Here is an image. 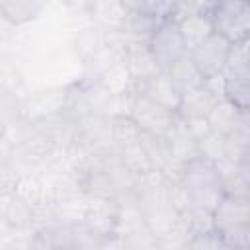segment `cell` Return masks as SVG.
Instances as JSON below:
<instances>
[{
    "label": "cell",
    "instance_id": "9a60e30c",
    "mask_svg": "<svg viewBox=\"0 0 250 250\" xmlns=\"http://www.w3.org/2000/svg\"><path fill=\"white\" fill-rule=\"evenodd\" d=\"M0 119L8 125V129L21 121V104L16 92L4 84H0Z\"/></svg>",
    "mask_w": 250,
    "mask_h": 250
},
{
    "label": "cell",
    "instance_id": "ffe728a7",
    "mask_svg": "<svg viewBox=\"0 0 250 250\" xmlns=\"http://www.w3.org/2000/svg\"><path fill=\"white\" fill-rule=\"evenodd\" d=\"M6 135H8V125H6V123L0 119V143L6 139Z\"/></svg>",
    "mask_w": 250,
    "mask_h": 250
},
{
    "label": "cell",
    "instance_id": "ba28073f",
    "mask_svg": "<svg viewBox=\"0 0 250 250\" xmlns=\"http://www.w3.org/2000/svg\"><path fill=\"white\" fill-rule=\"evenodd\" d=\"M135 92L150 98L152 102L164 105V107H170L176 111L178 104H180V94L176 90V86L172 84L170 76L166 70H156L154 74H150L148 78L141 80L137 86H135Z\"/></svg>",
    "mask_w": 250,
    "mask_h": 250
},
{
    "label": "cell",
    "instance_id": "9c48e42d",
    "mask_svg": "<svg viewBox=\"0 0 250 250\" xmlns=\"http://www.w3.org/2000/svg\"><path fill=\"white\" fill-rule=\"evenodd\" d=\"M205 119H207V125L211 131L225 137V135L232 133L234 129H238L240 125L248 123V111L238 109L234 104H230L227 98L221 96Z\"/></svg>",
    "mask_w": 250,
    "mask_h": 250
},
{
    "label": "cell",
    "instance_id": "5bb4252c",
    "mask_svg": "<svg viewBox=\"0 0 250 250\" xmlns=\"http://www.w3.org/2000/svg\"><path fill=\"white\" fill-rule=\"evenodd\" d=\"M178 25H180V31H182V35H184V41H186V45H188V51H189V47H193L199 39H203L209 31H213V29H211V23H209V18H207V14H203V12L182 18V20L178 21Z\"/></svg>",
    "mask_w": 250,
    "mask_h": 250
},
{
    "label": "cell",
    "instance_id": "2e32d148",
    "mask_svg": "<svg viewBox=\"0 0 250 250\" xmlns=\"http://www.w3.org/2000/svg\"><path fill=\"white\" fill-rule=\"evenodd\" d=\"M195 148H197V156H203V158H209V160L217 162L225 156L223 135H219L215 131H207L203 137H199L195 141Z\"/></svg>",
    "mask_w": 250,
    "mask_h": 250
},
{
    "label": "cell",
    "instance_id": "277c9868",
    "mask_svg": "<svg viewBox=\"0 0 250 250\" xmlns=\"http://www.w3.org/2000/svg\"><path fill=\"white\" fill-rule=\"evenodd\" d=\"M146 49L160 70H168L174 62L188 55V45L176 20H160L146 39Z\"/></svg>",
    "mask_w": 250,
    "mask_h": 250
},
{
    "label": "cell",
    "instance_id": "30bf717a",
    "mask_svg": "<svg viewBox=\"0 0 250 250\" xmlns=\"http://www.w3.org/2000/svg\"><path fill=\"white\" fill-rule=\"evenodd\" d=\"M4 223L8 225V229L12 232H29L33 230V223H35V205L25 199L23 195L12 191L10 199H8V207H6V215H4Z\"/></svg>",
    "mask_w": 250,
    "mask_h": 250
},
{
    "label": "cell",
    "instance_id": "7a4b0ae2",
    "mask_svg": "<svg viewBox=\"0 0 250 250\" xmlns=\"http://www.w3.org/2000/svg\"><path fill=\"white\" fill-rule=\"evenodd\" d=\"M125 113L133 119V123L139 127L143 133H150L156 137H166L170 129L178 123V113L170 107H164L150 98L131 92L127 94V109Z\"/></svg>",
    "mask_w": 250,
    "mask_h": 250
},
{
    "label": "cell",
    "instance_id": "8992f818",
    "mask_svg": "<svg viewBox=\"0 0 250 250\" xmlns=\"http://www.w3.org/2000/svg\"><path fill=\"white\" fill-rule=\"evenodd\" d=\"M213 229L221 234L234 227L250 225V197H234L223 193L211 209Z\"/></svg>",
    "mask_w": 250,
    "mask_h": 250
},
{
    "label": "cell",
    "instance_id": "8fae6325",
    "mask_svg": "<svg viewBox=\"0 0 250 250\" xmlns=\"http://www.w3.org/2000/svg\"><path fill=\"white\" fill-rule=\"evenodd\" d=\"M49 4V0H0V18L10 25L33 21Z\"/></svg>",
    "mask_w": 250,
    "mask_h": 250
},
{
    "label": "cell",
    "instance_id": "3957f363",
    "mask_svg": "<svg viewBox=\"0 0 250 250\" xmlns=\"http://www.w3.org/2000/svg\"><path fill=\"white\" fill-rule=\"evenodd\" d=\"M211 29L230 43L248 39L250 33V4L248 0H217L207 12Z\"/></svg>",
    "mask_w": 250,
    "mask_h": 250
},
{
    "label": "cell",
    "instance_id": "52a82bcc",
    "mask_svg": "<svg viewBox=\"0 0 250 250\" xmlns=\"http://www.w3.org/2000/svg\"><path fill=\"white\" fill-rule=\"evenodd\" d=\"M215 80H205L201 86L186 92L180 96V104L176 107V113L180 119H195V117H207L217 100L223 96L219 88L213 86Z\"/></svg>",
    "mask_w": 250,
    "mask_h": 250
},
{
    "label": "cell",
    "instance_id": "7c38bea8",
    "mask_svg": "<svg viewBox=\"0 0 250 250\" xmlns=\"http://www.w3.org/2000/svg\"><path fill=\"white\" fill-rule=\"evenodd\" d=\"M166 72H168V76H170V80L176 86L180 96L189 92V90H193V88H197V86H201L205 82L201 78V74L197 72V68L193 66V62L189 61L188 55L184 59H180L178 62H174Z\"/></svg>",
    "mask_w": 250,
    "mask_h": 250
},
{
    "label": "cell",
    "instance_id": "ac0fdd59",
    "mask_svg": "<svg viewBox=\"0 0 250 250\" xmlns=\"http://www.w3.org/2000/svg\"><path fill=\"white\" fill-rule=\"evenodd\" d=\"M176 8H178V0H146L143 12H146L156 21H160V20H170V18L174 20Z\"/></svg>",
    "mask_w": 250,
    "mask_h": 250
},
{
    "label": "cell",
    "instance_id": "e0dca14e",
    "mask_svg": "<svg viewBox=\"0 0 250 250\" xmlns=\"http://www.w3.org/2000/svg\"><path fill=\"white\" fill-rule=\"evenodd\" d=\"M105 45L102 33L98 27H90V29H82L78 33V41H76V51L84 57V59H92L102 47Z\"/></svg>",
    "mask_w": 250,
    "mask_h": 250
},
{
    "label": "cell",
    "instance_id": "6da1fadb",
    "mask_svg": "<svg viewBox=\"0 0 250 250\" xmlns=\"http://www.w3.org/2000/svg\"><path fill=\"white\" fill-rule=\"evenodd\" d=\"M180 186L184 188L189 205L213 209V205L223 195L221 176L217 164L203 156H193L186 160L180 168Z\"/></svg>",
    "mask_w": 250,
    "mask_h": 250
},
{
    "label": "cell",
    "instance_id": "44dd1931",
    "mask_svg": "<svg viewBox=\"0 0 250 250\" xmlns=\"http://www.w3.org/2000/svg\"><path fill=\"white\" fill-rule=\"evenodd\" d=\"M0 72H2V64H0Z\"/></svg>",
    "mask_w": 250,
    "mask_h": 250
},
{
    "label": "cell",
    "instance_id": "5b68a950",
    "mask_svg": "<svg viewBox=\"0 0 250 250\" xmlns=\"http://www.w3.org/2000/svg\"><path fill=\"white\" fill-rule=\"evenodd\" d=\"M230 47L232 43L229 39H225L215 31H209L203 39H199L193 47H189L188 57L203 80H219L227 66Z\"/></svg>",
    "mask_w": 250,
    "mask_h": 250
},
{
    "label": "cell",
    "instance_id": "4fadbf2b",
    "mask_svg": "<svg viewBox=\"0 0 250 250\" xmlns=\"http://www.w3.org/2000/svg\"><path fill=\"white\" fill-rule=\"evenodd\" d=\"M225 145V158L232 162H250V133L248 123L240 125L232 133L223 137Z\"/></svg>",
    "mask_w": 250,
    "mask_h": 250
},
{
    "label": "cell",
    "instance_id": "d6986e66",
    "mask_svg": "<svg viewBox=\"0 0 250 250\" xmlns=\"http://www.w3.org/2000/svg\"><path fill=\"white\" fill-rule=\"evenodd\" d=\"M117 4H119L125 12H143L146 0H117Z\"/></svg>",
    "mask_w": 250,
    "mask_h": 250
}]
</instances>
